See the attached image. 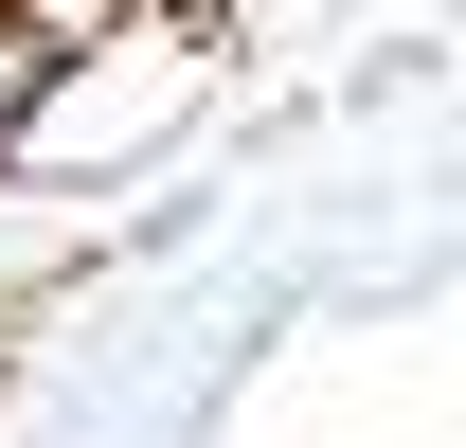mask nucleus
I'll return each mask as SVG.
<instances>
[{
  "mask_svg": "<svg viewBox=\"0 0 466 448\" xmlns=\"http://www.w3.org/2000/svg\"><path fill=\"white\" fill-rule=\"evenodd\" d=\"M55 90H72V36L36 18V0H0V144H18V126L55 108Z\"/></svg>",
  "mask_w": 466,
  "mask_h": 448,
  "instance_id": "obj_1",
  "label": "nucleus"
}]
</instances>
